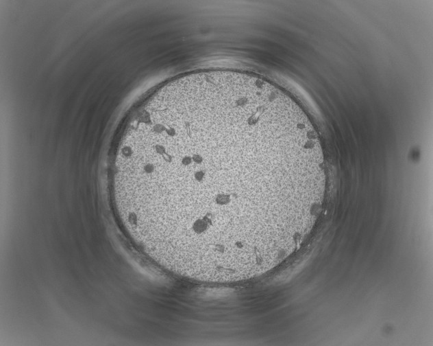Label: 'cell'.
<instances>
[{"label":"cell","instance_id":"6da1fadb","mask_svg":"<svg viewBox=\"0 0 433 346\" xmlns=\"http://www.w3.org/2000/svg\"><path fill=\"white\" fill-rule=\"evenodd\" d=\"M290 138L251 109L201 102L125 131L112 192L127 233L159 259L222 270L267 258L298 181Z\"/></svg>","mask_w":433,"mask_h":346}]
</instances>
